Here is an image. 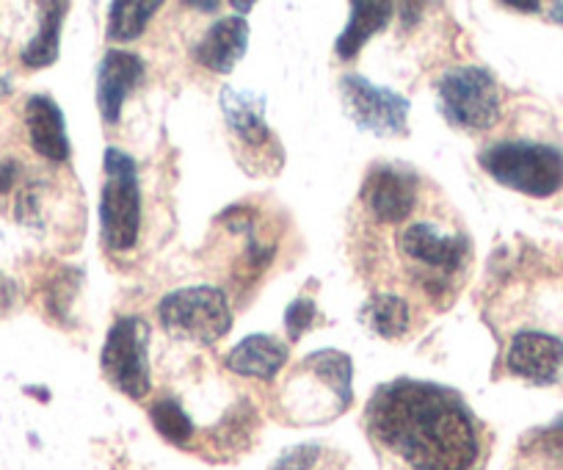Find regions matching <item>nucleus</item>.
I'll return each instance as SVG.
<instances>
[{"label": "nucleus", "instance_id": "a211bd4d", "mask_svg": "<svg viewBox=\"0 0 563 470\" xmlns=\"http://www.w3.org/2000/svg\"><path fill=\"white\" fill-rule=\"evenodd\" d=\"M360 321L378 338L400 340L415 327V310L406 296L387 291V294H376L365 302V307L360 310Z\"/></svg>", "mask_w": 563, "mask_h": 470}, {"label": "nucleus", "instance_id": "c85d7f7f", "mask_svg": "<svg viewBox=\"0 0 563 470\" xmlns=\"http://www.w3.org/2000/svg\"><path fill=\"white\" fill-rule=\"evenodd\" d=\"M252 9V3H235V12H249Z\"/></svg>", "mask_w": 563, "mask_h": 470}, {"label": "nucleus", "instance_id": "9b49d317", "mask_svg": "<svg viewBox=\"0 0 563 470\" xmlns=\"http://www.w3.org/2000/svg\"><path fill=\"white\" fill-rule=\"evenodd\" d=\"M506 369L533 385H555L563 376V340L541 329H522L508 346Z\"/></svg>", "mask_w": 563, "mask_h": 470}, {"label": "nucleus", "instance_id": "6ab92c4d", "mask_svg": "<svg viewBox=\"0 0 563 470\" xmlns=\"http://www.w3.org/2000/svg\"><path fill=\"white\" fill-rule=\"evenodd\" d=\"M67 3H40V31L34 40L23 47L20 62L29 69H45L58 58L62 47V25L67 18Z\"/></svg>", "mask_w": 563, "mask_h": 470}, {"label": "nucleus", "instance_id": "aec40b11", "mask_svg": "<svg viewBox=\"0 0 563 470\" xmlns=\"http://www.w3.org/2000/svg\"><path fill=\"white\" fill-rule=\"evenodd\" d=\"M150 420L158 429V435L166 442L177 448H191L194 435H197V426H194L191 415L180 407V402L172 396L155 398L153 407H150Z\"/></svg>", "mask_w": 563, "mask_h": 470}, {"label": "nucleus", "instance_id": "1a4fd4ad", "mask_svg": "<svg viewBox=\"0 0 563 470\" xmlns=\"http://www.w3.org/2000/svg\"><path fill=\"white\" fill-rule=\"evenodd\" d=\"M340 95L349 120L360 131L382 139H398L409 133V100L387 86L371 84L362 75H343Z\"/></svg>", "mask_w": 563, "mask_h": 470}, {"label": "nucleus", "instance_id": "ddd939ff", "mask_svg": "<svg viewBox=\"0 0 563 470\" xmlns=\"http://www.w3.org/2000/svg\"><path fill=\"white\" fill-rule=\"evenodd\" d=\"M25 136H29L31 150L47 164H67L69 161V136L64 111L56 100L47 95H31L23 108Z\"/></svg>", "mask_w": 563, "mask_h": 470}, {"label": "nucleus", "instance_id": "bb28decb", "mask_svg": "<svg viewBox=\"0 0 563 470\" xmlns=\"http://www.w3.org/2000/svg\"><path fill=\"white\" fill-rule=\"evenodd\" d=\"M12 91H14L12 80H9V78H0V100H7V97L12 95Z\"/></svg>", "mask_w": 563, "mask_h": 470}, {"label": "nucleus", "instance_id": "f8f14e48", "mask_svg": "<svg viewBox=\"0 0 563 470\" xmlns=\"http://www.w3.org/2000/svg\"><path fill=\"white\" fill-rule=\"evenodd\" d=\"M144 62L135 53L108 51L97 67V108L106 125H117L128 97L144 80Z\"/></svg>", "mask_w": 563, "mask_h": 470}, {"label": "nucleus", "instance_id": "7ed1b4c3", "mask_svg": "<svg viewBox=\"0 0 563 470\" xmlns=\"http://www.w3.org/2000/svg\"><path fill=\"white\" fill-rule=\"evenodd\" d=\"M351 358L323 349L301 360L279 391V415L296 426H318L340 418L351 407Z\"/></svg>", "mask_w": 563, "mask_h": 470}, {"label": "nucleus", "instance_id": "4be33fe9", "mask_svg": "<svg viewBox=\"0 0 563 470\" xmlns=\"http://www.w3.org/2000/svg\"><path fill=\"white\" fill-rule=\"evenodd\" d=\"M271 470H343V459L329 448L307 442V446H296L282 453Z\"/></svg>", "mask_w": 563, "mask_h": 470}, {"label": "nucleus", "instance_id": "5701e85b", "mask_svg": "<svg viewBox=\"0 0 563 470\" xmlns=\"http://www.w3.org/2000/svg\"><path fill=\"white\" fill-rule=\"evenodd\" d=\"M318 321V307L310 296H299L296 302H290L288 310H285V329H288L290 343H299Z\"/></svg>", "mask_w": 563, "mask_h": 470}, {"label": "nucleus", "instance_id": "dca6fc26", "mask_svg": "<svg viewBox=\"0 0 563 470\" xmlns=\"http://www.w3.org/2000/svg\"><path fill=\"white\" fill-rule=\"evenodd\" d=\"M290 358V346L274 335H249L224 358V365L246 380L271 382L282 374Z\"/></svg>", "mask_w": 563, "mask_h": 470}, {"label": "nucleus", "instance_id": "2eb2a0df", "mask_svg": "<svg viewBox=\"0 0 563 470\" xmlns=\"http://www.w3.org/2000/svg\"><path fill=\"white\" fill-rule=\"evenodd\" d=\"M249 47V23L243 18H221L205 31L202 40L194 47V62L202 64L210 73L227 75L235 69Z\"/></svg>", "mask_w": 563, "mask_h": 470}, {"label": "nucleus", "instance_id": "6e6552de", "mask_svg": "<svg viewBox=\"0 0 563 470\" xmlns=\"http://www.w3.org/2000/svg\"><path fill=\"white\" fill-rule=\"evenodd\" d=\"M150 327L139 316H122L108 329L106 346L100 351L102 376L122 396L141 402L153 393V371H150Z\"/></svg>", "mask_w": 563, "mask_h": 470}, {"label": "nucleus", "instance_id": "20e7f679", "mask_svg": "<svg viewBox=\"0 0 563 470\" xmlns=\"http://www.w3.org/2000/svg\"><path fill=\"white\" fill-rule=\"evenodd\" d=\"M100 225L102 247L113 255H128L141 239V183L133 155L108 147L102 155Z\"/></svg>", "mask_w": 563, "mask_h": 470}, {"label": "nucleus", "instance_id": "412c9836", "mask_svg": "<svg viewBox=\"0 0 563 470\" xmlns=\"http://www.w3.org/2000/svg\"><path fill=\"white\" fill-rule=\"evenodd\" d=\"M158 0H150V3H111L108 7V40L111 42H133L139 40L144 31H147L150 20L158 12Z\"/></svg>", "mask_w": 563, "mask_h": 470}, {"label": "nucleus", "instance_id": "f03ea898", "mask_svg": "<svg viewBox=\"0 0 563 470\" xmlns=\"http://www.w3.org/2000/svg\"><path fill=\"white\" fill-rule=\"evenodd\" d=\"M395 252L411 288L429 296L434 305L453 299L473 261L470 236L448 216H411L395 236Z\"/></svg>", "mask_w": 563, "mask_h": 470}, {"label": "nucleus", "instance_id": "f257e3e1", "mask_svg": "<svg viewBox=\"0 0 563 470\" xmlns=\"http://www.w3.org/2000/svg\"><path fill=\"white\" fill-rule=\"evenodd\" d=\"M367 435L406 470H478L484 426L456 391L395 380L367 402Z\"/></svg>", "mask_w": 563, "mask_h": 470}, {"label": "nucleus", "instance_id": "0eeeda50", "mask_svg": "<svg viewBox=\"0 0 563 470\" xmlns=\"http://www.w3.org/2000/svg\"><path fill=\"white\" fill-rule=\"evenodd\" d=\"M158 318L175 338L213 346L232 329V307L216 285H191L161 299Z\"/></svg>", "mask_w": 563, "mask_h": 470}, {"label": "nucleus", "instance_id": "f3484780", "mask_svg": "<svg viewBox=\"0 0 563 470\" xmlns=\"http://www.w3.org/2000/svg\"><path fill=\"white\" fill-rule=\"evenodd\" d=\"M395 12H398L395 3H362V0L351 3L349 25H345L338 45H334L338 56L343 58V62H351V58L360 56L362 47H365L378 31H384L393 23Z\"/></svg>", "mask_w": 563, "mask_h": 470}, {"label": "nucleus", "instance_id": "423d86ee", "mask_svg": "<svg viewBox=\"0 0 563 470\" xmlns=\"http://www.w3.org/2000/svg\"><path fill=\"white\" fill-rule=\"evenodd\" d=\"M440 111L453 128L470 133H484L500 122L503 95L497 78L475 64H459L437 80Z\"/></svg>", "mask_w": 563, "mask_h": 470}, {"label": "nucleus", "instance_id": "cd10ccee", "mask_svg": "<svg viewBox=\"0 0 563 470\" xmlns=\"http://www.w3.org/2000/svg\"><path fill=\"white\" fill-rule=\"evenodd\" d=\"M194 9H199V12H219V3H194Z\"/></svg>", "mask_w": 563, "mask_h": 470}, {"label": "nucleus", "instance_id": "b1692460", "mask_svg": "<svg viewBox=\"0 0 563 470\" xmlns=\"http://www.w3.org/2000/svg\"><path fill=\"white\" fill-rule=\"evenodd\" d=\"M20 177H23V164L14 155H0V197H7L18 188Z\"/></svg>", "mask_w": 563, "mask_h": 470}, {"label": "nucleus", "instance_id": "393cba45", "mask_svg": "<svg viewBox=\"0 0 563 470\" xmlns=\"http://www.w3.org/2000/svg\"><path fill=\"white\" fill-rule=\"evenodd\" d=\"M14 302H18V285H14V280L0 277V316H7Z\"/></svg>", "mask_w": 563, "mask_h": 470}, {"label": "nucleus", "instance_id": "9d476101", "mask_svg": "<svg viewBox=\"0 0 563 470\" xmlns=\"http://www.w3.org/2000/svg\"><path fill=\"white\" fill-rule=\"evenodd\" d=\"M420 175L415 170L378 164L367 172L360 203L373 225L400 227L420 208Z\"/></svg>", "mask_w": 563, "mask_h": 470}, {"label": "nucleus", "instance_id": "39448f33", "mask_svg": "<svg viewBox=\"0 0 563 470\" xmlns=\"http://www.w3.org/2000/svg\"><path fill=\"white\" fill-rule=\"evenodd\" d=\"M481 170L500 186L544 199L563 188V150L541 142H495L478 153Z\"/></svg>", "mask_w": 563, "mask_h": 470}, {"label": "nucleus", "instance_id": "a878e982", "mask_svg": "<svg viewBox=\"0 0 563 470\" xmlns=\"http://www.w3.org/2000/svg\"><path fill=\"white\" fill-rule=\"evenodd\" d=\"M541 12H547V18H550L552 23L563 25V3H547V7H541Z\"/></svg>", "mask_w": 563, "mask_h": 470}, {"label": "nucleus", "instance_id": "4468645a", "mask_svg": "<svg viewBox=\"0 0 563 470\" xmlns=\"http://www.w3.org/2000/svg\"><path fill=\"white\" fill-rule=\"evenodd\" d=\"M221 113H224L227 128L241 142L243 150L260 153V150L276 147L268 122H265L263 95H254V91L246 89L238 91L232 86H224L221 89Z\"/></svg>", "mask_w": 563, "mask_h": 470}]
</instances>
